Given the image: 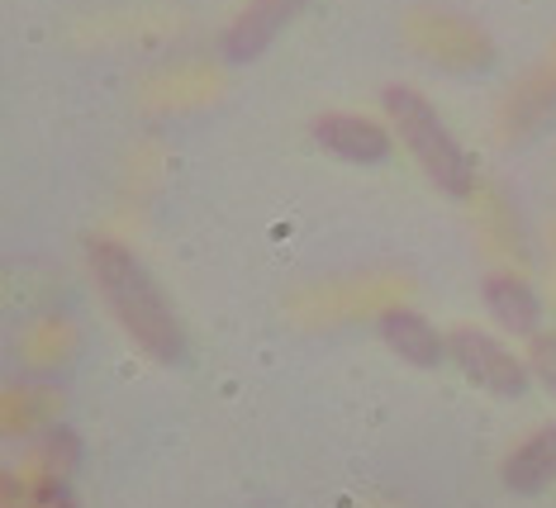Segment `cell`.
<instances>
[{"label":"cell","mask_w":556,"mask_h":508,"mask_svg":"<svg viewBox=\"0 0 556 508\" xmlns=\"http://www.w3.org/2000/svg\"><path fill=\"white\" fill-rule=\"evenodd\" d=\"M86 262H91L100 300L110 304V314L119 319L124 333L162 366L181 361L186 333H181V323H176L167 295H162L157 281L148 276V266L124 243H115V238H91V243H86Z\"/></svg>","instance_id":"obj_1"},{"label":"cell","mask_w":556,"mask_h":508,"mask_svg":"<svg viewBox=\"0 0 556 508\" xmlns=\"http://www.w3.org/2000/svg\"><path fill=\"white\" fill-rule=\"evenodd\" d=\"M381 110H386L390 129L400 134V143L409 148V157L424 167L428 181L452 200H471L476 162H471V152L457 143V134L447 129V119L433 110V100L404 81H390L381 91Z\"/></svg>","instance_id":"obj_2"},{"label":"cell","mask_w":556,"mask_h":508,"mask_svg":"<svg viewBox=\"0 0 556 508\" xmlns=\"http://www.w3.org/2000/svg\"><path fill=\"white\" fill-rule=\"evenodd\" d=\"M447 357L457 361V371L471 380V385H480L485 395H495V399H523L528 376H533L500 338H490L485 328H452L447 333Z\"/></svg>","instance_id":"obj_3"},{"label":"cell","mask_w":556,"mask_h":508,"mask_svg":"<svg viewBox=\"0 0 556 508\" xmlns=\"http://www.w3.org/2000/svg\"><path fill=\"white\" fill-rule=\"evenodd\" d=\"M309 134L324 152H333L348 167H381V162H390V148H395L386 124H376L371 114H352V110H324L309 124Z\"/></svg>","instance_id":"obj_4"},{"label":"cell","mask_w":556,"mask_h":508,"mask_svg":"<svg viewBox=\"0 0 556 508\" xmlns=\"http://www.w3.org/2000/svg\"><path fill=\"white\" fill-rule=\"evenodd\" d=\"M305 5L309 0H248V5L238 10V20L224 29V43H219L224 62H233V67L257 62L290 24L305 15Z\"/></svg>","instance_id":"obj_5"},{"label":"cell","mask_w":556,"mask_h":508,"mask_svg":"<svg viewBox=\"0 0 556 508\" xmlns=\"http://www.w3.org/2000/svg\"><path fill=\"white\" fill-rule=\"evenodd\" d=\"M480 304H485L490 319H495L504 333H514V338L542 333V300H538V290L528 285L523 276L490 271L485 281H480Z\"/></svg>","instance_id":"obj_6"},{"label":"cell","mask_w":556,"mask_h":508,"mask_svg":"<svg viewBox=\"0 0 556 508\" xmlns=\"http://www.w3.org/2000/svg\"><path fill=\"white\" fill-rule=\"evenodd\" d=\"M376 333H381V342L395 352L400 361L419 366V371H433V366L447 357V338H442L419 309H404V304H395V309H381Z\"/></svg>","instance_id":"obj_7"},{"label":"cell","mask_w":556,"mask_h":508,"mask_svg":"<svg viewBox=\"0 0 556 508\" xmlns=\"http://www.w3.org/2000/svg\"><path fill=\"white\" fill-rule=\"evenodd\" d=\"M500 471L514 494H542L547 485H556V423L538 428L528 442H518V447L504 456Z\"/></svg>","instance_id":"obj_8"},{"label":"cell","mask_w":556,"mask_h":508,"mask_svg":"<svg viewBox=\"0 0 556 508\" xmlns=\"http://www.w3.org/2000/svg\"><path fill=\"white\" fill-rule=\"evenodd\" d=\"M528 371L547 385V395H556V333H533L528 338Z\"/></svg>","instance_id":"obj_9"}]
</instances>
